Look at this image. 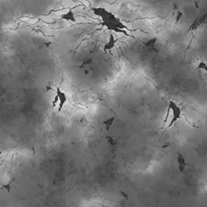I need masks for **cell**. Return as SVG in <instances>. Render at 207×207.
<instances>
[{
	"label": "cell",
	"mask_w": 207,
	"mask_h": 207,
	"mask_svg": "<svg viewBox=\"0 0 207 207\" xmlns=\"http://www.w3.org/2000/svg\"><path fill=\"white\" fill-rule=\"evenodd\" d=\"M101 25L105 27L107 30L111 32L122 33L127 37H131L127 32L129 28L118 17L110 12H107V14L101 18Z\"/></svg>",
	"instance_id": "cell-1"
},
{
	"label": "cell",
	"mask_w": 207,
	"mask_h": 207,
	"mask_svg": "<svg viewBox=\"0 0 207 207\" xmlns=\"http://www.w3.org/2000/svg\"><path fill=\"white\" fill-rule=\"evenodd\" d=\"M67 101V95L65 92H63L62 90L60 89V88L57 87L56 88V96L54 98V100L53 101V107H55L57 103H58V112L62 110L63 106Z\"/></svg>",
	"instance_id": "cell-2"
},
{
	"label": "cell",
	"mask_w": 207,
	"mask_h": 207,
	"mask_svg": "<svg viewBox=\"0 0 207 207\" xmlns=\"http://www.w3.org/2000/svg\"><path fill=\"white\" fill-rule=\"evenodd\" d=\"M168 108H170V110L172 111V118L171 119V122L170 123H169V125H168V129L172 126V125L174 124L176 121H178V119H180V116H181V109H180V108L179 106H178L174 101H172V100H170V101H169Z\"/></svg>",
	"instance_id": "cell-3"
},
{
	"label": "cell",
	"mask_w": 207,
	"mask_h": 207,
	"mask_svg": "<svg viewBox=\"0 0 207 207\" xmlns=\"http://www.w3.org/2000/svg\"><path fill=\"white\" fill-rule=\"evenodd\" d=\"M207 20V13L205 15H203L202 16H199L197 19H195L193 20V23L191 24V25L189 26L188 32H195L196 30H198V28L202 27L203 24H205V22Z\"/></svg>",
	"instance_id": "cell-4"
},
{
	"label": "cell",
	"mask_w": 207,
	"mask_h": 207,
	"mask_svg": "<svg viewBox=\"0 0 207 207\" xmlns=\"http://www.w3.org/2000/svg\"><path fill=\"white\" fill-rule=\"evenodd\" d=\"M177 163H178V170L180 172L183 173L185 170V167H186L187 163L185 162V159L183 156V154L180 151L177 153Z\"/></svg>",
	"instance_id": "cell-5"
},
{
	"label": "cell",
	"mask_w": 207,
	"mask_h": 207,
	"mask_svg": "<svg viewBox=\"0 0 207 207\" xmlns=\"http://www.w3.org/2000/svg\"><path fill=\"white\" fill-rule=\"evenodd\" d=\"M116 42H117V39L116 37H114V35L113 33H111L110 36H109V39H108V42L104 45L103 46V51L104 52H107V51L111 50L112 49H113V47L115 46Z\"/></svg>",
	"instance_id": "cell-6"
},
{
	"label": "cell",
	"mask_w": 207,
	"mask_h": 207,
	"mask_svg": "<svg viewBox=\"0 0 207 207\" xmlns=\"http://www.w3.org/2000/svg\"><path fill=\"white\" fill-rule=\"evenodd\" d=\"M93 13H94L95 16H96L97 17H99V18L101 19L102 17L105 16L107 14V12H108V10L104 8V7H92L91 8Z\"/></svg>",
	"instance_id": "cell-7"
},
{
	"label": "cell",
	"mask_w": 207,
	"mask_h": 207,
	"mask_svg": "<svg viewBox=\"0 0 207 207\" xmlns=\"http://www.w3.org/2000/svg\"><path fill=\"white\" fill-rule=\"evenodd\" d=\"M61 19L63 20L69 21V22H75L76 21L74 13L73 12L72 10H69V11L67 12H66V13H63V14L61 16Z\"/></svg>",
	"instance_id": "cell-8"
},
{
	"label": "cell",
	"mask_w": 207,
	"mask_h": 207,
	"mask_svg": "<svg viewBox=\"0 0 207 207\" xmlns=\"http://www.w3.org/2000/svg\"><path fill=\"white\" fill-rule=\"evenodd\" d=\"M157 42V38L156 37H153V38H151V39L148 40L147 42H145V46L147 47V48L150 49H153L154 47V45H155V43Z\"/></svg>",
	"instance_id": "cell-9"
},
{
	"label": "cell",
	"mask_w": 207,
	"mask_h": 207,
	"mask_svg": "<svg viewBox=\"0 0 207 207\" xmlns=\"http://www.w3.org/2000/svg\"><path fill=\"white\" fill-rule=\"evenodd\" d=\"M114 120H115V118L114 117H112V118H108V119L105 120L104 122H103V125H105V128L107 130H109L112 126V125L113 124V122H114Z\"/></svg>",
	"instance_id": "cell-10"
},
{
	"label": "cell",
	"mask_w": 207,
	"mask_h": 207,
	"mask_svg": "<svg viewBox=\"0 0 207 207\" xmlns=\"http://www.w3.org/2000/svg\"><path fill=\"white\" fill-rule=\"evenodd\" d=\"M196 69H197V70H202V71H204L207 72V64L205 63V62L202 61V62H200L199 63H198Z\"/></svg>",
	"instance_id": "cell-11"
},
{
	"label": "cell",
	"mask_w": 207,
	"mask_h": 207,
	"mask_svg": "<svg viewBox=\"0 0 207 207\" xmlns=\"http://www.w3.org/2000/svg\"><path fill=\"white\" fill-rule=\"evenodd\" d=\"M106 138L108 139V143L110 144L111 146H115L117 144V142H118V139H114L110 136H106Z\"/></svg>",
	"instance_id": "cell-12"
},
{
	"label": "cell",
	"mask_w": 207,
	"mask_h": 207,
	"mask_svg": "<svg viewBox=\"0 0 207 207\" xmlns=\"http://www.w3.org/2000/svg\"><path fill=\"white\" fill-rule=\"evenodd\" d=\"M183 16V13L181 12H177V14H176V24L180 20V19Z\"/></svg>",
	"instance_id": "cell-13"
},
{
	"label": "cell",
	"mask_w": 207,
	"mask_h": 207,
	"mask_svg": "<svg viewBox=\"0 0 207 207\" xmlns=\"http://www.w3.org/2000/svg\"><path fill=\"white\" fill-rule=\"evenodd\" d=\"M92 59H90V58H88V60H86L85 62H83V67H85V66H87V65H88V64H90V63H92Z\"/></svg>",
	"instance_id": "cell-14"
},
{
	"label": "cell",
	"mask_w": 207,
	"mask_h": 207,
	"mask_svg": "<svg viewBox=\"0 0 207 207\" xmlns=\"http://www.w3.org/2000/svg\"><path fill=\"white\" fill-rule=\"evenodd\" d=\"M121 194H122L123 197H124L125 198H126V199H128V195H127L126 193H125L123 191H121Z\"/></svg>",
	"instance_id": "cell-15"
}]
</instances>
